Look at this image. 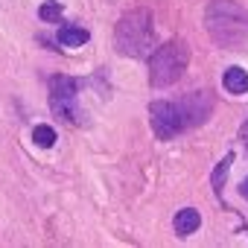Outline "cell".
<instances>
[{
    "mask_svg": "<svg viewBox=\"0 0 248 248\" xmlns=\"http://www.w3.org/2000/svg\"><path fill=\"white\" fill-rule=\"evenodd\" d=\"M213 111V99L207 96V91H193L181 99H158L149 105V120H152V132L161 140H170L175 135H181L190 126L204 123Z\"/></svg>",
    "mask_w": 248,
    "mask_h": 248,
    "instance_id": "cell-1",
    "label": "cell"
},
{
    "mask_svg": "<svg viewBox=\"0 0 248 248\" xmlns=\"http://www.w3.org/2000/svg\"><path fill=\"white\" fill-rule=\"evenodd\" d=\"M204 27L222 47H239L248 41V12L233 0H213L204 12Z\"/></svg>",
    "mask_w": 248,
    "mask_h": 248,
    "instance_id": "cell-2",
    "label": "cell"
},
{
    "mask_svg": "<svg viewBox=\"0 0 248 248\" xmlns=\"http://www.w3.org/2000/svg\"><path fill=\"white\" fill-rule=\"evenodd\" d=\"M155 30H152V15L146 9H135L129 15H123L114 30V47L120 56H146L152 53Z\"/></svg>",
    "mask_w": 248,
    "mask_h": 248,
    "instance_id": "cell-3",
    "label": "cell"
},
{
    "mask_svg": "<svg viewBox=\"0 0 248 248\" xmlns=\"http://www.w3.org/2000/svg\"><path fill=\"white\" fill-rule=\"evenodd\" d=\"M187 59H190V50L181 38L155 47L152 56H149V82H152V88L175 85L181 79V73L187 70Z\"/></svg>",
    "mask_w": 248,
    "mask_h": 248,
    "instance_id": "cell-4",
    "label": "cell"
},
{
    "mask_svg": "<svg viewBox=\"0 0 248 248\" xmlns=\"http://www.w3.org/2000/svg\"><path fill=\"white\" fill-rule=\"evenodd\" d=\"M79 85L70 76H53L50 79V108L64 123H82L79 117Z\"/></svg>",
    "mask_w": 248,
    "mask_h": 248,
    "instance_id": "cell-5",
    "label": "cell"
},
{
    "mask_svg": "<svg viewBox=\"0 0 248 248\" xmlns=\"http://www.w3.org/2000/svg\"><path fill=\"white\" fill-rule=\"evenodd\" d=\"M199 225H202V216L196 207H184L175 213V233L178 236H190L193 231H199Z\"/></svg>",
    "mask_w": 248,
    "mask_h": 248,
    "instance_id": "cell-6",
    "label": "cell"
},
{
    "mask_svg": "<svg viewBox=\"0 0 248 248\" xmlns=\"http://www.w3.org/2000/svg\"><path fill=\"white\" fill-rule=\"evenodd\" d=\"M88 38H91V32H88L85 27L67 24V27L59 30V44H62V47H82V44H88Z\"/></svg>",
    "mask_w": 248,
    "mask_h": 248,
    "instance_id": "cell-7",
    "label": "cell"
},
{
    "mask_svg": "<svg viewBox=\"0 0 248 248\" xmlns=\"http://www.w3.org/2000/svg\"><path fill=\"white\" fill-rule=\"evenodd\" d=\"M225 88L231 91V93H248V73L242 70V67H228L225 70Z\"/></svg>",
    "mask_w": 248,
    "mask_h": 248,
    "instance_id": "cell-8",
    "label": "cell"
},
{
    "mask_svg": "<svg viewBox=\"0 0 248 248\" xmlns=\"http://www.w3.org/2000/svg\"><path fill=\"white\" fill-rule=\"evenodd\" d=\"M231 164H233V155L228 152L219 164H216V170H213V175H210V184H213V193L222 199V184H225V178H228V170H231Z\"/></svg>",
    "mask_w": 248,
    "mask_h": 248,
    "instance_id": "cell-9",
    "label": "cell"
},
{
    "mask_svg": "<svg viewBox=\"0 0 248 248\" xmlns=\"http://www.w3.org/2000/svg\"><path fill=\"white\" fill-rule=\"evenodd\" d=\"M32 140H35V146L50 149V146L56 143V132H53V126H35V129H32Z\"/></svg>",
    "mask_w": 248,
    "mask_h": 248,
    "instance_id": "cell-10",
    "label": "cell"
},
{
    "mask_svg": "<svg viewBox=\"0 0 248 248\" xmlns=\"http://www.w3.org/2000/svg\"><path fill=\"white\" fill-rule=\"evenodd\" d=\"M62 12H64V6L59 3V0H47V3H41V9H38L41 21H47V24L59 21V18H62Z\"/></svg>",
    "mask_w": 248,
    "mask_h": 248,
    "instance_id": "cell-11",
    "label": "cell"
},
{
    "mask_svg": "<svg viewBox=\"0 0 248 248\" xmlns=\"http://www.w3.org/2000/svg\"><path fill=\"white\" fill-rule=\"evenodd\" d=\"M239 196H242V199H248V178L242 181V187H239Z\"/></svg>",
    "mask_w": 248,
    "mask_h": 248,
    "instance_id": "cell-12",
    "label": "cell"
},
{
    "mask_svg": "<svg viewBox=\"0 0 248 248\" xmlns=\"http://www.w3.org/2000/svg\"><path fill=\"white\" fill-rule=\"evenodd\" d=\"M242 140H245V143H248V126H245V129H242Z\"/></svg>",
    "mask_w": 248,
    "mask_h": 248,
    "instance_id": "cell-13",
    "label": "cell"
}]
</instances>
